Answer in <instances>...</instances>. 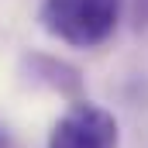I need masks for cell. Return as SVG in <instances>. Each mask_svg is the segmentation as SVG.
Here are the masks:
<instances>
[{
  "mask_svg": "<svg viewBox=\"0 0 148 148\" xmlns=\"http://www.w3.org/2000/svg\"><path fill=\"white\" fill-rule=\"evenodd\" d=\"M127 0H41L38 24L69 48H97L117 31Z\"/></svg>",
  "mask_w": 148,
  "mask_h": 148,
  "instance_id": "1",
  "label": "cell"
},
{
  "mask_svg": "<svg viewBox=\"0 0 148 148\" xmlns=\"http://www.w3.org/2000/svg\"><path fill=\"white\" fill-rule=\"evenodd\" d=\"M45 148H121V124L93 100H73L48 131Z\"/></svg>",
  "mask_w": 148,
  "mask_h": 148,
  "instance_id": "2",
  "label": "cell"
},
{
  "mask_svg": "<svg viewBox=\"0 0 148 148\" xmlns=\"http://www.w3.org/2000/svg\"><path fill=\"white\" fill-rule=\"evenodd\" d=\"M24 73L31 83L52 90V93H62V97H73V100H83V73L76 69L73 62L59 59V55H45V52H31L24 55Z\"/></svg>",
  "mask_w": 148,
  "mask_h": 148,
  "instance_id": "3",
  "label": "cell"
},
{
  "mask_svg": "<svg viewBox=\"0 0 148 148\" xmlns=\"http://www.w3.org/2000/svg\"><path fill=\"white\" fill-rule=\"evenodd\" d=\"M127 17L134 31H148V0H127Z\"/></svg>",
  "mask_w": 148,
  "mask_h": 148,
  "instance_id": "4",
  "label": "cell"
},
{
  "mask_svg": "<svg viewBox=\"0 0 148 148\" xmlns=\"http://www.w3.org/2000/svg\"><path fill=\"white\" fill-rule=\"evenodd\" d=\"M0 148H10V134H7V127L0 124Z\"/></svg>",
  "mask_w": 148,
  "mask_h": 148,
  "instance_id": "5",
  "label": "cell"
}]
</instances>
